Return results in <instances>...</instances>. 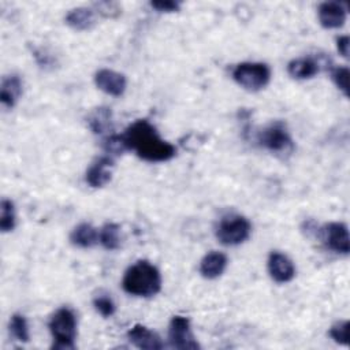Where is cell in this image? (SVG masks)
Returning <instances> with one entry per match:
<instances>
[{
  "mask_svg": "<svg viewBox=\"0 0 350 350\" xmlns=\"http://www.w3.org/2000/svg\"><path fill=\"white\" fill-rule=\"evenodd\" d=\"M227 256L221 252H211L205 254L200 262V273L205 279H216L223 275L227 268Z\"/></svg>",
  "mask_w": 350,
  "mask_h": 350,
  "instance_id": "obj_14",
  "label": "cell"
},
{
  "mask_svg": "<svg viewBox=\"0 0 350 350\" xmlns=\"http://www.w3.org/2000/svg\"><path fill=\"white\" fill-rule=\"evenodd\" d=\"M98 242L107 250H118L120 247V226L116 223H105L98 232Z\"/></svg>",
  "mask_w": 350,
  "mask_h": 350,
  "instance_id": "obj_19",
  "label": "cell"
},
{
  "mask_svg": "<svg viewBox=\"0 0 350 350\" xmlns=\"http://www.w3.org/2000/svg\"><path fill=\"white\" fill-rule=\"evenodd\" d=\"M215 234L221 245L237 246L243 243L250 237L252 224L242 215H227L220 219Z\"/></svg>",
  "mask_w": 350,
  "mask_h": 350,
  "instance_id": "obj_5",
  "label": "cell"
},
{
  "mask_svg": "<svg viewBox=\"0 0 350 350\" xmlns=\"http://www.w3.org/2000/svg\"><path fill=\"white\" fill-rule=\"evenodd\" d=\"M111 109L107 107H100L96 108L88 118L89 127L93 130L96 134H104L111 130Z\"/></svg>",
  "mask_w": 350,
  "mask_h": 350,
  "instance_id": "obj_20",
  "label": "cell"
},
{
  "mask_svg": "<svg viewBox=\"0 0 350 350\" xmlns=\"http://www.w3.org/2000/svg\"><path fill=\"white\" fill-rule=\"evenodd\" d=\"M122 287L130 295L153 297L161 290V275L153 264L139 260L124 272Z\"/></svg>",
  "mask_w": 350,
  "mask_h": 350,
  "instance_id": "obj_2",
  "label": "cell"
},
{
  "mask_svg": "<svg viewBox=\"0 0 350 350\" xmlns=\"http://www.w3.org/2000/svg\"><path fill=\"white\" fill-rule=\"evenodd\" d=\"M93 305H94V309L103 316V317H111L115 310H116V306L112 301L111 297L108 295H98L93 299Z\"/></svg>",
  "mask_w": 350,
  "mask_h": 350,
  "instance_id": "obj_25",
  "label": "cell"
},
{
  "mask_svg": "<svg viewBox=\"0 0 350 350\" xmlns=\"http://www.w3.org/2000/svg\"><path fill=\"white\" fill-rule=\"evenodd\" d=\"M317 15L324 29H339L346 22L347 10L339 1H324L319 5Z\"/></svg>",
  "mask_w": 350,
  "mask_h": 350,
  "instance_id": "obj_10",
  "label": "cell"
},
{
  "mask_svg": "<svg viewBox=\"0 0 350 350\" xmlns=\"http://www.w3.org/2000/svg\"><path fill=\"white\" fill-rule=\"evenodd\" d=\"M127 339L130 340V343H133L138 349H145V350L163 349V343L159 335L142 324H135L133 328H130L127 332Z\"/></svg>",
  "mask_w": 350,
  "mask_h": 350,
  "instance_id": "obj_13",
  "label": "cell"
},
{
  "mask_svg": "<svg viewBox=\"0 0 350 350\" xmlns=\"http://www.w3.org/2000/svg\"><path fill=\"white\" fill-rule=\"evenodd\" d=\"M94 83L101 92L113 97H120L127 88V79L124 74L109 68L98 70L94 74Z\"/></svg>",
  "mask_w": 350,
  "mask_h": 350,
  "instance_id": "obj_9",
  "label": "cell"
},
{
  "mask_svg": "<svg viewBox=\"0 0 350 350\" xmlns=\"http://www.w3.org/2000/svg\"><path fill=\"white\" fill-rule=\"evenodd\" d=\"M112 168H113L112 157L103 156L97 159L86 171V183L94 189L105 186L111 180Z\"/></svg>",
  "mask_w": 350,
  "mask_h": 350,
  "instance_id": "obj_12",
  "label": "cell"
},
{
  "mask_svg": "<svg viewBox=\"0 0 350 350\" xmlns=\"http://www.w3.org/2000/svg\"><path fill=\"white\" fill-rule=\"evenodd\" d=\"M70 241L78 247L88 249L98 242V232L92 224L81 223L71 231Z\"/></svg>",
  "mask_w": 350,
  "mask_h": 350,
  "instance_id": "obj_18",
  "label": "cell"
},
{
  "mask_svg": "<svg viewBox=\"0 0 350 350\" xmlns=\"http://www.w3.org/2000/svg\"><path fill=\"white\" fill-rule=\"evenodd\" d=\"M94 7H96L97 12L101 14L103 16H105V18H112V16H116V15L120 14V8L115 3L104 1V3L94 4Z\"/></svg>",
  "mask_w": 350,
  "mask_h": 350,
  "instance_id": "obj_27",
  "label": "cell"
},
{
  "mask_svg": "<svg viewBox=\"0 0 350 350\" xmlns=\"http://www.w3.org/2000/svg\"><path fill=\"white\" fill-rule=\"evenodd\" d=\"M268 273L276 283H287L295 276L293 261L280 252H272L268 257Z\"/></svg>",
  "mask_w": 350,
  "mask_h": 350,
  "instance_id": "obj_11",
  "label": "cell"
},
{
  "mask_svg": "<svg viewBox=\"0 0 350 350\" xmlns=\"http://www.w3.org/2000/svg\"><path fill=\"white\" fill-rule=\"evenodd\" d=\"M129 150H134L135 154L150 163L168 161L176 154V148L164 141L153 124L146 119H138L131 123L122 134Z\"/></svg>",
  "mask_w": 350,
  "mask_h": 350,
  "instance_id": "obj_1",
  "label": "cell"
},
{
  "mask_svg": "<svg viewBox=\"0 0 350 350\" xmlns=\"http://www.w3.org/2000/svg\"><path fill=\"white\" fill-rule=\"evenodd\" d=\"M49 331L53 338V349L66 350L75 347L77 317L70 308L57 309L49 320Z\"/></svg>",
  "mask_w": 350,
  "mask_h": 350,
  "instance_id": "obj_3",
  "label": "cell"
},
{
  "mask_svg": "<svg viewBox=\"0 0 350 350\" xmlns=\"http://www.w3.org/2000/svg\"><path fill=\"white\" fill-rule=\"evenodd\" d=\"M150 7L159 12H175L179 11L180 3L174 0H161V1H150Z\"/></svg>",
  "mask_w": 350,
  "mask_h": 350,
  "instance_id": "obj_28",
  "label": "cell"
},
{
  "mask_svg": "<svg viewBox=\"0 0 350 350\" xmlns=\"http://www.w3.org/2000/svg\"><path fill=\"white\" fill-rule=\"evenodd\" d=\"M104 150L109 154H122L124 153L127 149L126 144H124V139H123V135H118V134H113L108 138L104 139Z\"/></svg>",
  "mask_w": 350,
  "mask_h": 350,
  "instance_id": "obj_24",
  "label": "cell"
},
{
  "mask_svg": "<svg viewBox=\"0 0 350 350\" xmlns=\"http://www.w3.org/2000/svg\"><path fill=\"white\" fill-rule=\"evenodd\" d=\"M287 72L294 79H309L319 72V63L310 57L293 59L287 64Z\"/></svg>",
  "mask_w": 350,
  "mask_h": 350,
  "instance_id": "obj_17",
  "label": "cell"
},
{
  "mask_svg": "<svg viewBox=\"0 0 350 350\" xmlns=\"http://www.w3.org/2000/svg\"><path fill=\"white\" fill-rule=\"evenodd\" d=\"M22 94V81L18 75H8L3 79L0 88V101L3 107L12 108Z\"/></svg>",
  "mask_w": 350,
  "mask_h": 350,
  "instance_id": "obj_16",
  "label": "cell"
},
{
  "mask_svg": "<svg viewBox=\"0 0 350 350\" xmlns=\"http://www.w3.org/2000/svg\"><path fill=\"white\" fill-rule=\"evenodd\" d=\"M257 142L264 149L272 153H290L294 149L293 139L280 122H275L267 127H264L258 135Z\"/></svg>",
  "mask_w": 350,
  "mask_h": 350,
  "instance_id": "obj_6",
  "label": "cell"
},
{
  "mask_svg": "<svg viewBox=\"0 0 350 350\" xmlns=\"http://www.w3.org/2000/svg\"><path fill=\"white\" fill-rule=\"evenodd\" d=\"M323 239L325 245L334 250L335 253L349 254L350 252V241H349V230L345 223L332 221L323 227Z\"/></svg>",
  "mask_w": 350,
  "mask_h": 350,
  "instance_id": "obj_8",
  "label": "cell"
},
{
  "mask_svg": "<svg viewBox=\"0 0 350 350\" xmlns=\"http://www.w3.org/2000/svg\"><path fill=\"white\" fill-rule=\"evenodd\" d=\"M10 334L19 342H29V325L25 316L15 313L10 320Z\"/></svg>",
  "mask_w": 350,
  "mask_h": 350,
  "instance_id": "obj_22",
  "label": "cell"
},
{
  "mask_svg": "<svg viewBox=\"0 0 350 350\" xmlns=\"http://www.w3.org/2000/svg\"><path fill=\"white\" fill-rule=\"evenodd\" d=\"M0 211H1V216H0V230L3 232H8L12 231L15 228V223H16V216H15V208H14V202L11 200H1V205H0Z\"/></svg>",
  "mask_w": 350,
  "mask_h": 350,
  "instance_id": "obj_21",
  "label": "cell"
},
{
  "mask_svg": "<svg viewBox=\"0 0 350 350\" xmlns=\"http://www.w3.org/2000/svg\"><path fill=\"white\" fill-rule=\"evenodd\" d=\"M66 23L78 31L89 30L96 23V12L92 8L88 7H78L70 10V12L64 18Z\"/></svg>",
  "mask_w": 350,
  "mask_h": 350,
  "instance_id": "obj_15",
  "label": "cell"
},
{
  "mask_svg": "<svg viewBox=\"0 0 350 350\" xmlns=\"http://www.w3.org/2000/svg\"><path fill=\"white\" fill-rule=\"evenodd\" d=\"M232 79L245 90L258 92L269 83L271 70L261 62H243L234 67Z\"/></svg>",
  "mask_w": 350,
  "mask_h": 350,
  "instance_id": "obj_4",
  "label": "cell"
},
{
  "mask_svg": "<svg viewBox=\"0 0 350 350\" xmlns=\"http://www.w3.org/2000/svg\"><path fill=\"white\" fill-rule=\"evenodd\" d=\"M168 340L170 345L179 350H196L200 349L191 328L190 320L185 316H174L168 327Z\"/></svg>",
  "mask_w": 350,
  "mask_h": 350,
  "instance_id": "obj_7",
  "label": "cell"
},
{
  "mask_svg": "<svg viewBox=\"0 0 350 350\" xmlns=\"http://www.w3.org/2000/svg\"><path fill=\"white\" fill-rule=\"evenodd\" d=\"M349 327L350 323L347 320H342L335 323L329 329V336L339 345H349Z\"/></svg>",
  "mask_w": 350,
  "mask_h": 350,
  "instance_id": "obj_23",
  "label": "cell"
},
{
  "mask_svg": "<svg viewBox=\"0 0 350 350\" xmlns=\"http://www.w3.org/2000/svg\"><path fill=\"white\" fill-rule=\"evenodd\" d=\"M332 81L339 90L343 92L345 96H349V68L347 67H336L332 71Z\"/></svg>",
  "mask_w": 350,
  "mask_h": 350,
  "instance_id": "obj_26",
  "label": "cell"
},
{
  "mask_svg": "<svg viewBox=\"0 0 350 350\" xmlns=\"http://www.w3.org/2000/svg\"><path fill=\"white\" fill-rule=\"evenodd\" d=\"M349 44H350L349 36H340V37L336 38V48H338V52H339L343 57H349Z\"/></svg>",
  "mask_w": 350,
  "mask_h": 350,
  "instance_id": "obj_29",
  "label": "cell"
}]
</instances>
